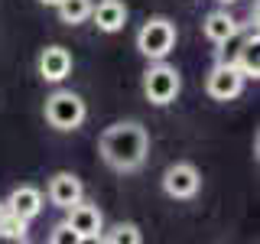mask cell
Returning a JSON list of instances; mask_svg holds the SVG:
<instances>
[{
	"label": "cell",
	"mask_w": 260,
	"mask_h": 244,
	"mask_svg": "<svg viewBox=\"0 0 260 244\" xmlns=\"http://www.w3.org/2000/svg\"><path fill=\"white\" fill-rule=\"evenodd\" d=\"M98 153L114 173H137L150 157V134L140 120L111 124L98 140Z\"/></svg>",
	"instance_id": "6da1fadb"
},
{
	"label": "cell",
	"mask_w": 260,
	"mask_h": 244,
	"mask_svg": "<svg viewBox=\"0 0 260 244\" xmlns=\"http://www.w3.org/2000/svg\"><path fill=\"white\" fill-rule=\"evenodd\" d=\"M176 36L179 33H176L173 20H166V16H150L140 26V33H137V49H140L146 59L159 62L176 49Z\"/></svg>",
	"instance_id": "7a4b0ae2"
},
{
	"label": "cell",
	"mask_w": 260,
	"mask_h": 244,
	"mask_svg": "<svg viewBox=\"0 0 260 244\" xmlns=\"http://www.w3.org/2000/svg\"><path fill=\"white\" fill-rule=\"evenodd\" d=\"M88 117L85 101L75 92H55L46 98V120L55 130H78Z\"/></svg>",
	"instance_id": "3957f363"
},
{
	"label": "cell",
	"mask_w": 260,
	"mask_h": 244,
	"mask_svg": "<svg viewBox=\"0 0 260 244\" xmlns=\"http://www.w3.org/2000/svg\"><path fill=\"white\" fill-rule=\"evenodd\" d=\"M179 72L173 69V65H166V62H156V65H150L146 69V75H143V95H146V101L150 104H169V101H176V95H179Z\"/></svg>",
	"instance_id": "277c9868"
},
{
	"label": "cell",
	"mask_w": 260,
	"mask_h": 244,
	"mask_svg": "<svg viewBox=\"0 0 260 244\" xmlns=\"http://www.w3.org/2000/svg\"><path fill=\"white\" fill-rule=\"evenodd\" d=\"M205 92L215 101H234L244 92V75L234 62H218L205 78Z\"/></svg>",
	"instance_id": "5b68a950"
},
{
	"label": "cell",
	"mask_w": 260,
	"mask_h": 244,
	"mask_svg": "<svg viewBox=\"0 0 260 244\" xmlns=\"http://www.w3.org/2000/svg\"><path fill=\"white\" fill-rule=\"evenodd\" d=\"M199 189H202V176L192 163H173L162 173V192L169 199H192Z\"/></svg>",
	"instance_id": "8992f818"
},
{
	"label": "cell",
	"mask_w": 260,
	"mask_h": 244,
	"mask_svg": "<svg viewBox=\"0 0 260 244\" xmlns=\"http://www.w3.org/2000/svg\"><path fill=\"white\" fill-rule=\"evenodd\" d=\"M46 195H49V202H52L55 208H72L75 202L85 199V186H81V179L75 173H55L52 179H49V186H46Z\"/></svg>",
	"instance_id": "52a82bcc"
},
{
	"label": "cell",
	"mask_w": 260,
	"mask_h": 244,
	"mask_svg": "<svg viewBox=\"0 0 260 244\" xmlns=\"http://www.w3.org/2000/svg\"><path fill=\"white\" fill-rule=\"evenodd\" d=\"M69 211V222L75 231L81 234V244L85 241H101V231H104V218H101V211H98V205H88V202H75L72 208H65Z\"/></svg>",
	"instance_id": "ba28073f"
},
{
	"label": "cell",
	"mask_w": 260,
	"mask_h": 244,
	"mask_svg": "<svg viewBox=\"0 0 260 244\" xmlns=\"http://www.w3.org/2000/svg\"><path fill=\"white\" fill-rule=\"evenodd\" d=\"M88 16L94 20V26L101 33H117L127 23V7H124V0H98V4H91Z\"/></svg>",
	"instance_id": "9c48e42d"
},
{
	"label": "cell",
	"mask_w": 260,
	"mask_h": 244,
	"mask_svg": "<svg viewBox=\"0 0 260 244\" xmlns=\"http://www.w3.org/2000/svg\"><path fill=\"white\" fill-rule=\"evenodd\" d=\"M7 211L32 222V218L43 211V192H39L36 186H16L10 192V199H7Z\"/></svg>",
	"instance_id": "30bf717a"
},
{
	"label": "cell",
	"mask_w": 260,
	"mask_h": 244,
	"mask_svg": "<svg viewBox=\"0 0 260 244\" xmlns=\"http://www.w3.org/2000/svg\"><path fill=\"white\" fill-rule=\"evenodd\" d=\"M69 72H72V55H69V49H62V46H46L43 55H39V75H43L46 81H62Z\"/></svg>",
	"instance_id": "8fae6325"
},
{
	"label": "cell",
	"mask_w": 260,
	"mask_h": 244,
	"mask_svg": "<svg viewBox=\"0 0 260 244\" xmlns=\"http://www.w3.org/2000/svg\"><path fill=\"white\" fill-rule=\"evenodd\" d=\"M202 33H205V36H208L215 46H224V43H231V39L238 36V23H234L231 13L215 10V13L205 16V23H202Z\"/></svg>",
	"instance_id": "7c38bea8"
},
{
	"label": "cell",
	"mask_w": 260,
	"mask_h": 244,
	"mask_svg": "<svg viewBox=\"0 0 260 244\" xmlns=\"http://www.w3.org/2000/svg\"><path fill=\"white\" fill-rule=\"evenodd\" d=\"M257 29L250 33L247 39H244V46L238 49V59H234V65L241 69V75L244 78H257L260 75V59H257Z\"/></svg>",
	"instance_id": "4fadbf2b"
},
{
	"label": "cell",
	"mask_w": 260,
	"mask_h": 244,
	"mask_svg": "<svg viewBox=\"0 0 260 244\" xmlns=\"http://www.w3.org/2000/svg\"><path fill=\"white\" fill-rule=\"evenodd\" d=\"M55 10H59V20L62 23L78 26V23H85L88 13H91V0H59V4H55Z\"/></svg>",
	"instance_id": "5bb4252c"
},
{
	"label": "cell",
	"mask_w": 260,
	"mask_h": 244,
	"mask_svg": "<svg viewBox=\"0 0 260 244\" xmlns=\"http://www.w3.org/2000/svg\"><path fill=\"white\" fill-rule=\"evenodd\" d=\"M101 241H108V244H140L143 234L134 222H120V225H114L108 234H101Z\"/></svg>",
	"instance_id": "9a60e30c"
},
{
	"label": "cell",
	"mask_w": 260,
	"mask_h": 244,
	"mask_svg": "<svg viewBox=\"0 0 260 244\" xmlns=\"http://www.w3.org/2000/svg\"><path fill=\"white\" fill-rule=\"evenodd\" d=\"M26 225H29L26 218L7 211V215L0 218V238L4 241H26Z\"/></svg>",
	"instance_id": "2e32d148"
},
{
	"label": "cell",
	"mask_w": 260,
	"mask_h": 244,
	"mask_svg": "<svg viewBox=\"0 0 260 244\" xmlns=\"http://www.w3.org/2000/svg\"><path fill=\"white\" fill-rule=\"evenodd\" d=\"M49 241L52 244H81V234L69 222H62V225H55L52 231H49Z\"/></svg>",
	"instance_id": "e0dca14e"
},
{
	"label": "cell",
	"mask_w": 260,
	"mask_h": 244,
	"mask_svg": "<svg viewBox=\"0 0 260 244\" xmlns=\"http://www.w3.org/2000/svg\"><path fill=\"white\" fill-rule=\"evenodd\" d=\"M39 4H46V7H55V4H59V0H39Z\"/></svg>",
	"instance_id": "ac0fdd59"
},
{
	"label": "cell",
	"mask_w": 260,
	"mask_h": 244,
	"mask_svg": "<svg viewBox=\"0 0 260 244\" xmlns=\"http://www.w3.org/2000/svg\"><path fill=\"white\" fill-rule=\"evenodd\" d=\"M7 215V202H0V218H4Z\"/></svg>",
	"instance_id": "d6986e66"
},
{
	"label": "cell",
	"mask_w": 260,
	"mask_h": 244,
	"mask_svg": "<svg viewBox=\"0 0 260 244\" xmlns=\"http://www.w3.org/2000/svg\"><path fill=\"white\" fill-rule=\"evenodd\" d=\"M218 4H234V0H218Z\"/></svg>",
	"instance_id": "ffe728a7"
}]
</instances>
